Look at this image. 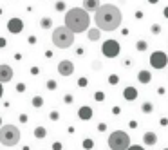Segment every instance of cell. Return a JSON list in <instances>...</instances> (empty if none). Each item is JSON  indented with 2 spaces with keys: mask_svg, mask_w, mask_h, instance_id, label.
I'll use <instances>...</instances> for the list:
<instances>
[{
  "mask_svg": "<svg viewBox=\"0 0 168 150\" xmlns=\"http://www.w3.org/2000/svg\"><path fill=\"white\" fill-rule=\"evenodd\" d=\"M109 147L110 150H127L130 147V136L125 130H114L109 136Z\"/></svg>",
  "mask_w": 168,
  "mask_h": 150,
  "instance_id": "cell-5",
  "label": "cell"
},
{
  "mask_svg": "<svg viewBox=\"0 0 168 150\" xmlns=\"http://www.w3.org/2000/svg\"><path fill=\"white\" fill-rule=\"evenodd\" d=\"M4 45H6V40H4V38H0V47H4Z\"/></svg>",
  "mask_w": 168,
  "mask_h": 150,
  "instance_id": "cell-38",
  "label": "cell"
},
{
  "mask_svg": "<svg viewBox=\"0 0 168 150\" xmlns=\"http://www.w3.org/2000/svg\"><path fill=\"white\" fill-rule=\"evenodd\" d=\"M143 143H145L147 147H154V145L157 143V134H155V132H145Z\"/></svg>",
  "mask_w": 168,
  "mask_h": 150,
  "instance_id": "cell-11",
  "label": "cell"
},
{
  "mask_svg": "<svg viewBox=\"0 0 168 150\" xmlns=\"http://www.w3.org/2000/svg\"><path fill=\"white\" fill-rule=\"evenodd\" d=\"M31 103H33V107H36V109H38V107H42V105H43V98H42V96H35Z\"/></svg>",
  "mask_w": 168,
  "mask_h": 150,
  "instance_id": "cell-18",
  "label": "cell"
},
{
  "mask_svg": "<svg viewBox=\"0 0 168 150\" xmlns=\"http://www.w3.org/2000/svg\"><path fill=\"white\" fill-rule=\"evenodd\" d=\"M99 6H101L99 0H83V9H87V11H96Z\"/></svg>",
  "mask_w": 168,
  "mask_h": 150,
  "instance_id": "cell-13",
  "label": "cell"
},
{
  "mask_svg": "<svg viewBox=\"0 0 168 150\" xmlns=\"http://www.w3.org/2000/svg\"><path fill=\"white\" fill-rule=\"evenodd\" d=\"M83 147H85V148H92V141H91V139H85V141H83Z\"/></svg>",
  "mask_w": 168,
  "mask_h": 150,
  "instance_id": "cell-28",
  "label": "cell"
},
{
  "mask_svg": "<svg viewBox=\"0 0 168 150\" xmlns=\"http://www.w3.org/2000/svg\"><path fill=\"white\" fill-rule=\"evenodd\" d=\"M7 29H9L11 33H20V31L24 29V24H22L20 18H11L7 22Z\"/></svg>",
  "mask_w": 168,
  "mask_h": 150,
  "instance_id": "cell-10",
  "label": "cell"
},
{
  "mask_svg": "<svg viewBox=\"0 0 168 150\" xmlns=\"http://www.w3.org/2000/svg\"><path fill=\"white\" fill-rule=\"evenodd\" d=\"M94 99H96V101H103V99H105V94L103 92H96L94 94Z\"/></svg>",
  "mask_w": 168,
  "mask_h": 150,
  "instance_id": "cell-26",
  "label": "cell"
},
{
  "mask_svg": "<svg viewBox=\"0 0 168 150\" xmlns=\"http://www.w3.org/2000/svg\"><path fill=\"white\" fill-rule=\"evenodd\" d=\"M54 150H62V145L60 143H54Z\"/></svg>",
  "mask_w": 168,
  "mask_h": 150,
  "instance_id": "cell-37",
  "label": "cell"
},
{
  "mask_svg": "<svg viewBox=\"0 0 168 150\" xmlns=\"http://www.w3.org/2000/svg\"><path fill=\"white\" fill-rule=\"evenodd\" d=\"M76 54H80V56H81V54H83V49H81V47H78V49H76Z\"/></svg>",
  "mask_w": 168,
  "mask_h": 150,
  "instance_id": "cell-35",
  "label": "cell"
},
{
  "mask_svg": "<svg viewBox=\"0 0 168 150\" xmlns=\"http://www.w3.org/2000/svg\"><path fill=\"white\" fill-rule=\"evenodd\" d=\"M42 27H43V29H49V27H51V20L43 18V20H42Z\"/></svg>",
  "mask_w": 168,
  "mask_h": 150,
  "instance_id": "cell-24",
  "label": "cell"
},
{
  "mask_svg": "<svg viewBox=\"0 0 168 150\" xmlns=\"http://www.w3.org/2000/svg\"><path fill=\"white\" fill-rule=\"evenodd\" d=\"M47 136V130L43 129V127H36L35 129V137H38V139H43Z\"/></svg>",
  "mask_w": 168,
  "mask_h": 150,
  "instance_id": "cell-17",
  "label": "cell"
},
{
  "mask_svg": "<svg viewBox=\"0 0 168 150\" xmlns=\"http://www.w3.org/2000/svg\"><path fill=\"white\" fill-rule=\"evenodd\" d=\"M98 129H99V130L103 132V130H105V129H107V127H105V123H99V127H98Z\"/></svg>",
  "mask_w": 168,
  "mask_h": 150,
  "instance_id": "cell-36",
  "label": "cell"
},
{
  "mask_svg": "<svg viewBox=\"0 0 168 150\" xmlns=\"http://www.w3.org/2000/svg\"><path fill=\"white\" fill-rule=\"evenodd\" d=\"M161 125H163V127H166V125H168V119H166V118H163V119H161Z\"/></svg>",
  "mask_w": 168,
  "mask_h": 150,
  "instance_id": "cell-34",
  "label": "cell"
},
{
  "mask_svg": "<svg viewBox=\"0 0 168 150\" xmlns=\"http://www.w3.org/2000/svg\"><path fill=\"white\" fill-rule=\"evenodd\" d=\"M49 118H51V119H54V121H56V119H58V118H60V114L56 112V111H53V112L49 114Z\"/></svg>",
  "mask_w": 168,
  "mask_h": 150,
  "instance_id": "cell-29",
  "label": "cell"
},
{
  "mask_svg": "<svg viewBox=\"0 0 168 150\" xmlns=\"http://www.w3.org/2000/svg\"><path fill=\"white\" fill-rule=\"evenodd\" d=\"M147 47H148V45H147V42H143V40L136 43V49H137L139 53H143V51H147Z\"/></svg>",
  "mask_w": 168,
  "mask_h": 150,
  "instance_id": "cell-20",
  "label": "cell"
},
{
  "mask_svg": "<svg viewBox=\"0 0 168 150\" xmlns=\"http://www.w3.org/2000/svg\"><path fill=\"white\" fill-rule=\"evenodd\" d=\"M87 83H89L87 78H80V80H78V87H87Z\"/></svg>",
  "mask_w": 168,
  "mask_h": 150,
  "instance_id": "cell-27",
  "label": "cell"
},
{
  "mask_svg": "<svg viewBox=\"0 0 168 150\" xmlns=\"http://www.w3.org/2000/svg\"><path fill=\"white\" fill-rule=\"evenodd\" d=\"M118 81H119V78H118V74H110V76H109V83H110V85H116Z\"/></svg>",
  "mask_w": 168,
  "mask_h": 150,
  "instance_id": "cell-21",
  "label": "cell"
},
{
  "mask_svg": "<svg viewBox=\"0 0 168 150\" xmlns=\"http://www.w3.org/2000/svg\"><path fill=\"white\" fill-rule=\"evenodd\" d=\"M53 43H54L58 49H69L73 43H74V33L67 27V25H62V27H56L53 31Z\"/></svg>",
  "mask_w": 168,
  "mask_h": 150,
  "instance_id": "cell-3",
  "label": "cell"
},
{
  "mask_svg": "<svg viewBox=\"0 0 168 150\" xmlns=\"http://www.w3.org/2000/svg\"><path fill=\"white\" fill-rule=\"evenodd\" d=\"M123 98H125L127 101H134V99L137 98L136 87H125V89H123Z\"/></svg>",
  "mask_w": 168,
  "mask_h": 150,
  "instance_id": "cell-12",
  "label": "cell"
},
{
  "mask_svg": "<svg viewBox=\"0 0 168 150\" xmlns=\"http://www.w3.org/2000/svg\"><path fill=\"white\" fill-rule=\"evenodd\" d=\"M99 31H101V29H91V31H89V40H91V42H98V40L101 38V33H99Z\"/></svg>",
  "mask_w": 168,
  "mask_h": 150,
  "instance_id": "cell-16",
  "label": "cell"
},
{
  "mask_svg": "<svg viewBox=\"0 0 168 150\" xmlns=\"http://www.w3.org/2000/svg\"><path fill=\"white\" fill-rule=\"evenodd\" d=\"M94 22L96 27L101 31H116L121 24V11L112 6V4H103L94 11Z\"/></svg>",
  "mask_w": 168,
  "mask_h": 150,
  "instance_id": "cell-1",
  "label": "cell"
},
{
  "mask_svg": "<svg viewBox=\"0 0 168 150\" xmlns=\"http://www.w3.org/2000/svg\"><path fill=\"white\" fill-rule=\"evenodd\" d=\"M20 141V130L15 125H2L0 127V143L4 147H17Z\"/></svg>",
  "mask_w": 168,
  "mask_h": 150,
  "instance_id": "cell-4",
  "label": "cell"
},
{
  "mask_svg": "<svg viewBox=\"0 0 168 150\" xmlns=\"http://www.w3.org/2000/svg\"><path fill=\"white\" fill-rule=\"evenodd\" d=\"M20 121L25 123V121H27V116H25V114H20Z\"/></svg>",
  "mask_w": 168,
  "mask_h": 150,
  "instance_id": "cell-33",
  "label": "cell"
},
{
  "mask_svg": "<svg viewBox=\"0 0 168 150\" xmlns=\"http://www.w3.org/2000/svg\"><path fill=\"white\" fill-rule=\"evenodd\" d=\"M2 94H4V87H2V81H0V98H2Z\"/></svg>",
  "mask_w": 168,
  "mask_h": 150,
  "instance_id": "cell-39",
  "label": "cell"
},
{
  "mask_svg": "<svg viewBox=\"0 0 168 150\" xmlns=\"http://www.w3.org/2000/svg\"><path fill=\"white\" fill-rule=\"evenodd\" d=\"M127 150H145V148H143V147H139V145H130Z\"/></svg>",
  "mask_w": 168,
  "mask_h": 150,
  "instance_id": "cell-30",
  "label": "cell"
},
{
  "mask_svg": "<svg viewBox=\"0 0 168 150\" xmlns=\"http://www.w3.org/2000/svg\"><path fill=\"white\" fill-rule=\"evenodd\" d=\"M11 80H13V69H11L9 65L2 63V65H0V81H2V83H9Z\"/></svg>",
  "mask_w": 168,
  "mask_h": 150,
  "instance_id": "cell-9",
  "label": "cell"
},
{
  "mask_svg": "<svg viewBox=\"0 0 168 150\" xmlns=\"http://www.w3.org/2000/svg\"><path fill=\"white\" fill-rule=\"evenodd\" d=\"M17 91H18V92H24V91H25V85H24V83H18V85H17Z\"/></svg>",
  "mask_w": 168,
  "mask_h": 150,
  "instance_id": "cell-31",
  "label": "cell"
},
{
  "mask_svg": "<svg viewBox=\"0 0 168 150\" xmlns=\"http://www.w3.org/2000/svg\"><path fill=\"white\" fill-rule=\"evenodd\" d=\"M150 4H157V2H159V0H148Z\"/></svg>",
  "mask_w": 168,
  "mask_h": 150,
  "instance_id": "cell-41",
  "label": "cell"
},
{
  "mask_svg": "<svg viewBox=\"0 0 168 150\" xmlns=\"http://www.w3.org/2000/svg\"><path fill=\"white\" fill-rule=\"evenodd\" d=\"M101 53H103L107 58H116L118 54H119V43H118L116 40H107V42H103Z\"/></svg>",
  "mask_w": 168,
  "mask_h": 150,
  "instance_id": "cell-7",
  "label": "cell"
},
{
  "mask_svg": "<svg viewBox=\"0 0 168 150\" xmlns=\"http://www.w3.org/2000/svg\"><path fill=\"white\" fill-rule=\"evenodd\" d=\"M0 127H2V118H0Z\"/></svg>",
  "mask_w": 168,
  "mask_h": 150,
  "instance_id": "cell-42",
  "label": "cell"
},
{
  "mask_svg": "<svg viewBox=\"0 0 168 150\" xmlns=\"http://www.w3.org/2000/svg\"><path fill=\"white\" fill-rule=\"evenodd\" d=\"M56 87H58V85H56L54 80H47V89H49V91H54Z\"/></svg>",
  "mask_w": 168,
  "mask_h": 150,
  "instance_id": "cell-22",
  "label": "cell"
},
{
  "mask_svg": "<svg viewBox=\"0 0 168 150\" xmlns=\"http://www.w3.org/2000/svg\"><path fill=\"white\" fill-rule=\"evenodd\" d=\"M163 13H165V17H166V18H168V6H166V7H165V11H163Z\"/></svg>",
  "mask_w": 168,
  "mask_h": 150,
  "instance_id": "cell-40",
  "label": "cell"
},
{
  "mask_svg": "<svg viewBox=\"0 0 168 150\" xmlns=\"http://www.w3.org/2000/svg\"><path fill=\"white\" fill-rule=\"evenodd\" d=\"M141 111H143V112H145V114H150V112H152V111H154V105H152L150 101H147V103H143V107H141Z\"/></svg>",
  "mask_w": 168,
  "mask_h": 150,
  "instance_id": "cell-19",
  "label": "cell"
},
{
  "mask_svg": "<svg viewBox=\"0 0 168 150\" xmlns=\"http://www.w3.org/2000/svg\"><path fill=\"white\" fill-rule=\"evenodd\" d=\"M166 63H168L166 53H163V51H155V53L150 54V65H152L154 69H165Z\"/></svg>",
  "mask_w": 168,
  "mask_h": 150,
  "instance_id": "cell-6",
  "label": "cell"
},
{
  "mask_svg": "<svg viewBox=\"0 0 168 150\" xmlns=\"http://www.w3.org/2000/svg\"><path fill=\"white\" fill-rule=\"evenodd\" d=\"M89 24H91V17H89V11L87 9H81V7H73L67 11L65 15V25L73 31V33H83L89 29Z\"/></svg>",
  "mask_w": 168,
  "mask_h": 150,
  "instance_id": "cell-2",
  "label": "cell"
},
{
  "mask_svg": "<svg viewBox=\"0 0 168 150\" xmlns=\"http://www.w3.org/2000/svg\"><path fill=\"white\" fill-rule=\"evenodd\" d=\"M163 150H168V148H163Z\"/></svg>",
  "mask_w": 168,
  "mask_h": 150,
  "instance_id": "cell-43",
  "label": "cell"
},
{
  "mask_svg": "<svg viewBox=\"0 0 168 150\" xmlns=\"http://www.w3.org/2000/svg\"><path fill=\"white\" fill-rule=\"evenodd\" d=\"M73 99H74V98H73V94H65V96H63V101H65L67 105H71V103H73Z\"/></svg>",
  "mask_w": 168,
  "mask_h": 150,
  "instance_id": "cell-23",
  "label": "cell"
},
{
  "mask_svg": "<svg viewBox=\"0 0 168 150\" xmlns=\"http://www.w3.org/2000/svg\"><path fill=\"white\" fill-rule=\"evenodd\" d=\"M92 69H94V71H101V62L94 60V62H92Z\"/></svg>",
  "mask_w": 168,
  "mask_h": 150,
  "instance_id": "cell-25",
  "label": "cell"
},
{
  "mask_svg": "<svg viewBox=\"0 0 168 150\" xmlns=\"http://www.w3.org/2000/svg\"><path fill=\"white\" fill-rule=\"evenodd\" d=\"M137 80L141 81V83H150V80H152V74H150L148 71H139V74H137Z\"/></svg>",
  "mask_w": 168,
  "mask_h": 150,
  "instance_id": "cell-15",
  "label": "cell"
},
{
  "mask_svg": "<svg viewBox=\"0 0 168 150\" xmlns=\"http://www.w3.org/2000/svg\"><path fill=\"white\" fill-rule=\"evenodd\" d=\"M58 73L62 76H71L74 73V63H73L71 60H62V62L58 63Z\"/></svg>",
  "mask_w": 168,
  "mask_h": 150,
  "instance_id": "cell-8",
  "label": "cell"
},
{
  "mask_svg": "<svg viewBox=\"0 0 168 150\" xmlns=\"http://www.w3.org/2000/svg\"><path fill=\"white\" fill-rule=\"evenodd\" d=\"M78 118H80V119H91V118H92V109H91V107H81V109L78 111Z\"/></svg>",
  "mask_w": 168,
  "mask_h": 150,
  "instance_id": "cell-14",
  "label": "cell"
},
{
  "mask_svg": "<svg viewBox=\"0 0 168 150\" xmlns=\"http://www.w3.org/2000/svg\"><path fill=\"white\" fill-rule=\"evenodd\" d=\"M159 31H161V27H159V25H154V27H152V33H159Z\"/></svg>",
  "mask_w": 168,
  "mask_h": 150,
  "instance_id": "cell-32",
  "label": "cell"
}]
</instances>
